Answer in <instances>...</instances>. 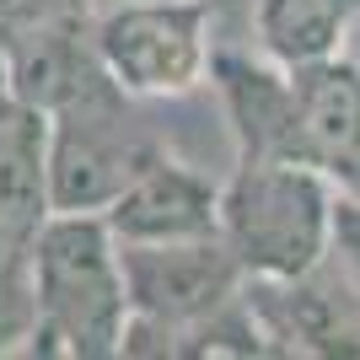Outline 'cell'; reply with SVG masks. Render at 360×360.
Masks as SVG:
<instances>
[{"label":"cell","instance_id":"cell-1","mask_svg":"<svg viewBox=\"0 0 360 360\" xmlns=\"http://www.w3.org/2000/svg\"><path fill=\"white\" fill-rule=\"evenodd\" d=\"M38 328L32 355L60 360H113L129 339V280L108 215H49L32 242Z\"/></svg>","mask_w":360,"mask_h":360},{"label":"cell","instance_id":"cell-2","mask_svg":"<svg viewBox=\"0 0 360 360\" xmlns=\"http://www.w3.org/2000/svg\"><path fill=\"white\" fill-rule=\"evenodd\" d=\"M345 188L312 162H242L221 188V237L248 280L290 285L312 274L333 248Z\"/></svg>","mask_w":360,"mask_h":360},{"label":"cell","instance_id":"cell-3","mask_svg":"<svg viewBox=\"0 0 360 360\" xmlns=\"http://www.w3.org/2000/svg\"><path fill=\"white\" fill-rule=\"evenodd\" d=\"M129 91L97 65V70L49 108V194L54 215H103L129 183L146 172L162 146L135 119Z\"/></svg>","mask_w":360,"mask_h":360},{"label":"cell","instance_id":"cell-4","mask_svg":"<svg viewBox=\"0 0 360 360\" xmlns=\"http://www.w3.org/2000/svg\"><path fill=\"white\" fill-rule=\"evenodd\" d=\"M124 280H129V339L124 355H150V339H162L156 355H178L183 339L210 323L221 307L248 290V269L226 237L194 242H119Z\"/></svg>","mask_w":360,"mask_h":360},{"label":"cell","instance_id":"cell-5","mask_svg":"<svg viewBox=\"0 0 360 360\" xmlns=\"http://www.w3.org/2000/svg\"><path fill=\"white\" fill-rule=\"evenodd\" d=\"M91 49L103 70L140 103L188 97L215 65L205 0H119L97 16Z\"/></svg>","mask_w":360,"mask_h":360},{"label":"cell","instance_id":"cell-6","mask_svg":"<svg viewBox=\"0 0 360 360\" xmlns=\"http://www.w3.org/2000/svg\"><path fill=\"white\" fill-rule=\"evenodd\" d=\"M296 135L301 162L323 167L349 199H360V60L333 54L317 65H296Z\"/></svg>","mask_w":360,"mask_h":360},{"label":"cell","instance_id":"cell-7","mask_svg":"<svg viewBox=\"0 0 360 360\" xmlns=\"http://www.w3.org/2000/svg\"><path fill=\"white\" fill-rule=\"evenodd\" d=\"M108 226L119 242H194V237H221V188L188 162L156 156L113 205Z\"/></svg>","mask_w":360,"mask_h":360},{"label":"cell","instance_id":"cell-8","mask_svg":"<svg viewBox=\"0 0 360 360\" xmlns=\"http://www.w3.org/2000/svg\"><path fill=\"white\" fill-rule=\"evenodd\" d=\"M210 81L221 86V103H226V119H231L242 162H269V156L301 162L296 81H290L285 65H274L269 54H264V60H248V54L215 49Z\"/></svg>","mask_w":360,"mask_h":360},{"label":"cell","instance_id":"cell-9","mask_svg":"<svg viewBox=\"0 0 360 360\" xmlns=\"http://www.w3.org/2000/svg\"><path fill=\"white\" fill-rule=\"evenodd\" d=\"M54 215L49 194V113L6 97L0 103V242L32 248Z\"/></svg>","mask_w":360,"mask_h":360},{"label":"cell","instance_id":"cell-10","mask_svg":"<svg viewBox=\"0 0 360 360\" xmlns=\"http://www.w3.org/2000/svg\"><path fill=\"white\" fill-rule=\"evenodd\" d=\"M360 27V0H258L253 32L274 65H317L345 54Z\"/></svg>","mask_w":360,"mask_h":360},{"label":"cell","instance_id":"cell-11","mask_svg":"<svg viewBox=\"0 0 360 360\" xmlns=\"http://www.w3.org/2000/svg\"><path fill=\"white\" fill-rule=\"evenodd\" d=\"M38 328V285H32V248L0 242V355L32 345Z\"/></svg>","mask_w":360,"mask_h":360},{"label":"cell","instance_id":"cell-12","mask_svg":"<svg viewBox=\"0 0 360 360\" xmlns=\"http://www.w3.org/2000/svg\"><path fill=\"white\" fill-rule=\"evenodd\" d=\"M38 22V0H0V27H32Z\"/></svg>","mask_w":360,"mask_h":360},{"label":"cell","instance_id":"cell-13","mask_svg":"<svg viewBox=\"0 0 360 360\" xmlns=\"http://www.w3.org/2000/svg\"><path fill=\"white\" fill-rule=\"evenodd\" d=\"M16 97V65H11V27H0V103Z\"/></svg>","mask_w":360,"mask_h":360},{"label":"cell","instance_id":"cell-14","mask_svg":"<svg viewBox=\"0 0 360 360\" xmlns=\"http://www.w3.org/2000/svg\"><path fill=\"white\" fill-rule=\"evenodd\" d=\"M349 54H355V60H360V27H355V38H349Z\"/></svg>","mask_w":360,"mask_h":360}]
</instances>
